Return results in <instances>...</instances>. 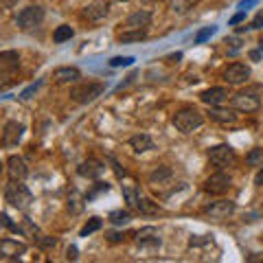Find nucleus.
<instances>
[{
  "label": "nucleus",
  "mask_w": 263,
  "mask_h": 263,
  "mask_svg": "<svg viewBox=\"0 0 263 263\" xmlns=\"http://www.w3.org/2000/svg\"><path fill=\"white\" fill-rule=\"evenodd\" d=\"M152 24V13L149 11H134L125 20V29H147Z\"/></svg>",
  "instance_id": "18"
},
{
  "label": "nucleus",
  "mask_w": 263,
  "mask_h": 263,
  "mask_svg": "<svg viewBox=\"0 0 263 263\" xmlns=\"http://www.w3.org/2000/svg\"><path fill=\"white\" fill-rule=\"evenodd\" d=\"M167 178H171V169L169 167H158L154 171V174L149 176V180H152V184H156V182H162V180H167Z\"/></svg>",
  "instance_id": "29"
},
{
  "label": "nucleus",
  "mask_w": 263,
  "mask_h": 263,
  "mask_svg": "<svg viewBox=\"0 0 263 263\" xmlns=\"http://www.w3.org/2000/svg\"><path fill=\"white\" fill-rule=\"evenodd\" d=\"M24 134V125L18 121H9L5 125V132H3V143L7 147H13V145H18L20 143V138Z\"/></svg>",
  "instance_id": "12"
},
{
  "label": "nucleus",
  "mask_w": 263,
  "mask_h": 263,
  "mask_svg": "<svg viewBox=\"0 0 263 263\" xmlns=\"http://www.w3.org/2000/svg\"><path fill=\"white\" fill-rule=\"evenodd\" d=\"M108 13H110V5L108 3H92V5L86 7L81 15H84L86 20H90V22H101Z\"/></svg>",
  "instance_id": "15"
},
{
  "label": "nucleus",
  "mask_w": 263,
  "mask_h": 263,
  "mask_svg": "<svg viewBox=\"0 0 263 263\" xmlns=\"http://www.w3.org/2000/svg\"><path fill=\"white\" fill-rule=\"evenodd\" d=\"M250 5H254V0H243V3H239V9L246 11V7H250Z\"/></svg>",
  "instance_id": "44"
},
{
  "label": "nucleus",
  "mask_w": 263,
  "mask_h": 263,
  "mask_svg": "<svg viewBox=\"0 0 263 263\" xmlns=\"http://www.w3.org/2000/svg\"><path fill=\"white\" fill-rule=\"evenodd\" d=\"M99 228H101V219H99V217H92V219H90V221H88V224H86L84 228H81V237H88V235H92V233H97Z\"/></svg>",
  "instance_id": "31"
},
{
  "label": "nucleus",
  "mask_w": 263,
  "mask_h": 263,
  "mask_svg": "<svg viewBox=\"0 0 263 263\" xmlns=\"http://www.w3.org/2000/svg\"><path fill=\"white\" fill-rule=\"evenodd\" d=\"M44 20V9L37 5H31V7H24V9L18 13L15 18V24H18L20 31H33L35 27H40Z\"/></svg>",
  "instance_id": "4"
},
{
  "label": "nucleus",
  "mask_w": 263,
  "mask_h": 263,
  "mask_svg": "<svg viewBox=\"0 0 263 263\" xmlns=\"http://www.w3.org/2000/svg\"><path fill=\"white\" fill-rule=\"evenodd\" d=\"M230 186H233L230 176H226L224 171H217V174H213V176L206 178V182H204V191L211 193V195H224V193H228Z\"/></svg>",
  "instance_id": "6"
},
{
  "label": "nucleus",
  "mask_w": 263,
  "mask_h": 263,
  "mask_svg": "<svg viewBox=\"0 0 263 263\" xmlns=\"http://www.w3.org/2000/svg\"><path fill=\"white\" fill-rule=\"evenodd\" d=\"M246 160H248V164H252V167H257V164H263V149H252Z\"/></svg>",
  "instance_id": "36"
},
{
  "label": "nucleus",
  "mask_w": 263,
  "mask_h": 263,
  "mask_svg": "<svg viewBox=\"0 0 263 263\" xmlns=\"http://www.w3.org/2000/svg\"><path fill=\"white\" fill-rule=\"evenodd\" d=\"M129 145H132V149H134V152H138V154L156 149L154 141H152V138L147 136V134H136V136H132V138H129Z\"/></svg>",
  "instance_id": "19"
},
{
  "label": "nucleus",
  "mask_w": 263,
  "mask_h": 263,
  "mask_svg": "<svg viewBox=\"0 0 263 263\" xmlns=\"http://www.w3.org/2000/svg\"><path fill=\"white\" fill-rule=\"evenodd\" d=\"M108 239H110L112 243H117V241H123V235H117V233H110V235H108Z\"/></svg>",
  "instance_id": "43"
},
{
  "label": "nucleus",
  "mask_w": 263,
  "mask_h": 263,
  "mask_svg": "<svg viewBox=\"0 0 263 263\" xmlns=\"http://www.w3.org/2000/svg\"><path fill=\"white\" fill-rule=\"evenodd\" d=\"M259 48H261V51H263V40H259Z\"/></svg>",
  "instance_id": "46"
},
{
  "label": "nucleus",
  "mask_w": 263,
  "mask_h": 263,
  "mask_svg": "<svg viewBox=\"0 0 263 263\" xmlns=\"http://www.w3.org/2000/svg\"><path fill=\"white\" fill-rule=\"evenodd\" d=\"M77 171H79V176H84V178H99L103 174V164L97 160H86L79 164Z\"/></svg>",
  "instance_id": "20"
},
{
  "label": "nucleus",
  "mask_w": 263,
  "mask_h": 263,
  "mask_svg": "<svg viewBox=\"0 0 263 263\" xmlns=\"http://www.w3.org/2000/svg\"><path fill=\"white\" fill-rule=\"evenodd\" d=\"M110 221L114 226H125V224H129L132 221V213L129 211H112L110 213Z\"/></svg>",
  "instance_id": "26"
},
{
  "label": "nucleus",
  "mask_w": 263,
  "mask_h": 263,
  "mask_svg": "<svg viewBox=\"0 0 263 263\" xmlns=\"http://www.w3.org/2000/svg\"><path fill=\"white\" fill-rule=\"evenodd\" d=\"M121 3H127V0H121Z\"/></svg>",
  "instance_id": "47"
},
{
  "label": "nucleus",
  "mask_w": 263,
  "mask_h": 263,
  "mask_svg": "<svg viewBox=\"0 0 263 263\" xmlns=\"http://www.w3.org/2000/svg\"><path fill=\"white\" fill-rule=\"evenodd\" d=\"M261 27H263V11H259L254 15V20L248 24V29H261Z\"/></svg>",
  "instance_id": "39"
},
{
  "label": "nucleus",
  "mask_w": 263,
  "mask_h": 263,
  "mask_svg": "<svg viewBox=\"0 0 263 263\" xmlns=\"http://www.w3.org/2000/svg\"><path fill=\"white\" fill-rule=\"evenodd\" d=\"M224 44H226L228 55H235V53H239V51H241V40H239V35L226 37V40H224Z\"/></svg>",
  "instance_id": "30"
},
{
  "label": "nucleus",
  "mask_w": 263,
  "mask_h": 263,
  "mask_svg": "<svg viewBox=\"0 0 263 263\" xmlns=\"http://www.w3.org/2000/svg\"><path fill=\"white\" fill-rule=\"evenodd\" d=\"M134 64V57H112L110 66L112 68H121V66H132Z\"/></svg>",
  "instance_id": "37"
},
{
  "label": "nucleus",
  "mask_w": 263,
  "mask_h": 263,
  "mask_svg": "<svg viewBox=\"0 0 263 263\" xmlns=\"http://www.w3.org/2000/svg\"><path fill=\"white\" fill-rule=\"evenodd\" d=\"M11 84H13L11 70H3V68H0V90H7Z\"/></svg>",
  "instance_id": "34"
},
{
  "label": "nucleus",
  "mask_w": 263,
  "mask_h": 263,
  "mask_svg": "<svg viewBox=\"0 0 263 263\" xmlns=\"http://www.w3.org/2000/svg\"><path fill=\"white\" fill-rule=\"evenodd\" d=\"M81 206H84V204H81V195H79L77 191H72L70 197H68V211H70V213H79Z\"/></svg>",
  "instance_id": "32"
},
{
  "label": "nucleus",
  "mask_w": 263,
  "mask_h": 263,
  "mask_svg": "<svg viewBox=\"0 0 263 263\" xmlns=\"http://www.w3.org/2000/svg\"><path fill=\"white\" fill-rule=\"evenodd\" d=\"M136 243L143 246V248H156V246H160V235L158 230L154 226H147V228H141L136 233Z\"/></svg>",
  "instance_id": "13"
},
{
  "label": "nucleus",
  "mask_w": 263,
  "mask_h": 263,
  "mask_svg": "<svg viewBox=\"0 0 263 263\" xmlns=\"http://www.w3.org/2000/svg\"><path fill=\"white\" fill-rule=\"evenodd\" d=\"M248 77H250V68L241 62L230 64L226 68V72H224V79L228 81V84H243V81H248Z\"/></svg>",
  "instance_id": "10"
},
{
  "label": "nucleus",
  "mask_w": 263,
  "mask_h": 263,
  "mask_svg": "<svg viewBox=\"0 0 263 263\" xmlns=\"http://www.w3.org/2000/svg\"><path fill=\"white\" fill-rule=\"evenodd\" d=\"M254 184H257V186H263V169H259V174L254 176Z\"/></svg>",
  "instance_id": "42"
},
{
  "label": "nucleus",
  "mask_w": 263,
  "mask_h": 263,
  "mask_svg": "<svg viewBox=\"0 0 263 263\" xmlns=\"http://www.w3.org/2000/svg\"><path fill=\"white\" fill-rule=\"evenodd\" d=\"M22 254H27V243L15 241V239H0V257L20 259Z\"/></svg>",
  "instance_id": "9"
},
{
  "label": "nucleus",
  "mask_w": 263,
  "mask_h": 263,
  "mask_svg": "<svg viewBox=\"0 0 263 263\" xmlns=\"http://www.w3.org/2000/svg\"><path fill=\"white\" fill-rule=\"evenodd\" d=\"M123 197H125V202H127V206H129V209H136V206H138V197H141V195L136 193V189H134V186L125 184V186H123Z\"/></svg>",
  "instance_id": "28"
},
{
  "label": "nucleus",
  "mask_w": 263,
  "mask_h": 263,
  "mask_svg": "<svg viewBox=\"0 0 263 263\" xmlns=\"http://www.w3.org/2000/svg\"><path fill=\"white\" fill-rule=\"evenodd\" d=\"M250 60H254V62L261 60V51H252V53H250Z\"/></svg>",
  "instance_id": "45"
},
{
  "label": "nucleus",
  "mask_w": 263,
  "mask_h": 263,
  "mask_svg": "<svg viewBox=\"0 0 263 263\" xmlns=\"http://www.w3.org/2000/svg\"><path fill=\"white\" fill-rule=\"evenodd\" d=\"M7 174H9L11 180H24L29 176V167L24 158L20 156H9V160H7Z\"/></svg>",
  "instance_id": "11"
},
{
  "label": "nucleus",
  "mask_w": 263,
  "mask_h": 263,
  "mask_svg": "<svg viewBox=\"0 0 263 263\" xmlns=\"http://www.w3.org/2000/svg\"><path fill=\"white\" fill-rule=\"evenodd\" d=\"M197 3H200V0H171L169 7H171V11H174V13L182 15V13H189V11H191Z\"/></svg>",
  "instance_id": "25"
},
{
  "label": "nucleus",
  "mask_w": 263,
  "mask_h": 263,
  "mask_svg": "<svg viewBox=\"0 0 263 263\" xmlns=\"http://www.w3.org/2000/svg\"><path fill=\"white\" fill-rule=\"evenodd\" d=\"M72 35H75V31H72L68 24H62V27H57V29H55L53 40H55V44H62V42H66V40H70Z\"/></svg>",
  "instance_id": "27"
},
{
  "label": "nucleus",
  "mask_w": 263,
  "mask_h": 263,
  "mask_svg": "<svg viewBox=\"0 0 263 263\" xmlns=\"http://www.w3.org/2000/svg\"><path fill=\"white\" fill-rule=\"evenodd\" d=\"M241 20H246V11H243V9H241L239 13H235L233 18H230V22H228V24H230V27H233V24H239Z\"/></svg>",
  "instance_id": "40"
},
{
  "label": "nucleus",
  "mask_w": 263,
  "mask_h": 263,
  "mask_svg": "<svg viewBox=\"0 0 263 263\" xmlns=\"http://www.w3.org/2000/svg\"><path fill=\"white\" fill-rule=\"evenodd\" d=\"M261 241H263V237H261Z\"/></svg>",
  "instance_id": "48"
},
{
  "label": "nucleus",
  "mask_w": 263,
  "mask_h": 263,
  "mask_svg": "<svg viewBox=\"0 0 263 263\" xmlns=\"http://www.w3.org/2000/svg\"><path fill=\"white\" fill-rule=\"evenodd\" d=\"M5 200L9 202L11 206L24 211V209H29V204L33 202V195L29 189L22 184V180H11V182L5 186Z\"/></svg>",
  "instance_id": "1"
},
{
  "label": "nucleus",
  "mask_w": 263,
  "mask_h": 263,
  "mask_svg": "<svg viewBox=\"0 0 263 263\" xmlns=\"http://www.w3.org/2000/svg\"><path fill=\"white\" fill-rule=\"evenodd\" d=\"M200 99L206 105H221L228 99V90L226 88H209L200 95Z\"/></svg>",
  "instance_id": "16"
},
{
  "label": "nucleus",
  "mask_w": 263,
  "mask_h": 263,
  "mask_svg": "<svg viewBox=\"0 0 263 263\" xmlns=\"http://www.w3.org/2000/svg\"><path fill=\"white\" fill-rule=\"evenodd\" d=\"M20 233H22L24 237H29L31 241H35V243L42 239V233H40V228L33 224L31 219H22V221H20Z\"/></svg>",
  "instance_id": "24"
},
{
  "label": "nucleus",
  "mask_w": 263,
  "mask_h": 263,
  "mask_svg": "<svg viewBox=\"0 0 263 263\" xmlns=\"http://www.w3.org/2000/svg\"><path fill=\"white\" fill-rule=\"evenodd\" d=\"M147 37V29H125L119 35V42L121 44H127V42H141V40Z\"/></svg>",
  "instance_id": "23"
},
{
  "label": "nucleus",
  "mask_w": 263,
  "mask_h": 263,
  "mask_svg": "<svg viewBox=\"0 0 263 263\" xmlns=\"http://www.w3.org/2000/svg\"><path fill=\"white\" fill-rule=\"evenodd\" d=\"M209 160H211V164H215L217 169H226V167H233L237 156L230 145H215L209 149Z\"/></svg>",
  "instance_id": "5"
},
{
  "label": "nucleus",
  "mask_w": 263,
  "mask_h": 263,
  "mask_svg": "<svg viewBox=\"0 0 263 263\" xmlns=\"http://www.w3.org/2000/svg\"><path fill=\"white\" fill-rule=\"evenodd\" d=\"M209 117L215 123H221V125H235L237 123V114H233V110H224V108H217V105H211Z\"/></svg>",
  "instance_id": "17"
},
{
  "label": "nucleus",
  "mask_w": 263,
  "mask_h": 263,
  "mask_svg": "<svg viewBox=\"0 0 263 263\" xmlns=\"http://www.w3.org/2000/svg\"><path fill=\"white\" fill-rule=\"evenodd\" d=\"M0 226L9 228V230H13V233H20V224H13L11 217L7 215V213H0Z\"/></svg>",
  "instance_id": "33"
},
{
  "label": "nucleus",
  "mask_w": 263,
  "mask_h": 263,
  "mask_svg": "<svg viewBox=\"0 0 263 263\" xmlns=\"http://www.w3.org/2000/svg\"><path fill=\"white\" fill-rule=\"evenodd\" d=\"M105 90V84H99V81H84V84H77L70 88V99L77 103H90L95 101L97 97H101Z\"/></svg>",
  "instance_id": "3"
},
{
  "label": "nucleus",
  "mask_w": 263,
  "mask_h": 263,
  "mask_svg": "<svg viewBox=\"0 0 263 263\" xmlns=\"http://www.w3.org/2000/svg\"><path fill=\"white\" fill-rule=\"evenodd\" d=\"M81 79V70L75 66H62V68L53 70V81L55 84H72V81Z\"/></svg>",
  "instance_id": "14"
},
{
  "label": "nucleus",
  "mask_w": 263,
  "mask_h": 263,
  "mask_svg": "<svg viewBox=\"0 0 263 263\" xmlns=\"http://www.w3.org/2000/svg\"><path fill=\"white\" fill-rule=\"evenodd\" d=\"M230 105H233V110H237V112L250 114V112H257L261 108V99L252 92H237L233 97V101H230Z\"/></svg>",
  "instance_id": "7"
},
{
  "label": "nucleus",
  "mask_w": 263,
  "mask_h": 263,
  "mask_svg": "<svg viewBox=\"0 0 263 263\" xmlns=\"http://www.w3.org/2000/svg\"><path fill=\"white\" fill-rule=\"evenodd\" d=\"M20 66V55L15 53V51H5V53H0V68L3 70H15Z\"/></svg>",
  "instance_id": "22"
},
{
  "label": "nucleus",
  "mask_w": 263,
  "mask_h": 263,
  "mask_svg": "<svg viewBox=\"0 0 263 263\" xmlns=\"http://www.w3.org/2000/svg\"><path fill=\"white\" fill-rule=\"evenodd\" d=\"M66 259H70V261L77 259V248H75V246H70V248L66 250Z\"/></svg>",
  "instance_id": "41"
},
{
  "label": "nucleus",
  "mask_w": 263,
  "mask_h": 263,
  "mask_svg": "<svg viewBox=\"0 0 263 263\" xmlns=\"http://www.w3.org/2000/svg\"><path fill=\"white\" fill-rule=\"evenodd\" d=\"M217 31V27H206V29H202L200 33L195 35V44H202V42H206V40L213 35V33Z\"/></svg>",
  "instance_id": "35"
},
{
  "label": "nucleus",
  "mask_w": 263,
  "mask_h": 263,
  "mask_svg": "<svg viewBox=\"0 0 263 263\" xmlns=\"http://www.w3.org/2000/svg\"><path fill=\"white\" fill-rule=\"evenodd\" d=\"M204 213L211 217V219H226L235 213V202L230 200H219V202H213L209 204L206 209H204Z\"/></svg>",
  "instance_id": "8"
},
{
  "label": "nucleus",
  "mask_w": 263,
  "mask_h": 263,
  "mask_svg": "<svg viewBox=\"0 0 263 263\" xmlns=\"http://www.w3.org/2000/svg\"><path fill=\"white\" fill-rule=\"evenodd\" d=\"M204 123V117L200 110L195 108H182L174 114V125L178 132H182V134H191L193 129H197Z\"/></svg>",
  "instance_id": "2"
},
{
  "label": "nucleus",
  "mask_w": 263,
  "mask_h": 263,
  "mask_svg": "<svg viewBox=\"0 0 263 263\" xmlns=\"http://www.w3.org/2000/svg\"><path fill=\"white\" fill-rule=\"evenodd\" d=\"M136 211L141 213V215H145V217H154V215H158L160 213V206H158V202L149 200V197H138Z\"/></svg>",
  "instance_id": "21"
},
{
  "label": "nucleus",
  "mask_w": 263,
  "mask_h": 263,
  "mask_svg": "<svg viewBox=\"0 0 263 263\" xmlns=\"http://www.w3.org/2000/svg\"><path fill=\"white\" fill-rule=\"evenodd\" d=\"M57 243V239H55V237H42V239H40L37 241V246H40V248H53V246Z\"/></svg>",
  "instance_id": "38"
}]
</instances>
